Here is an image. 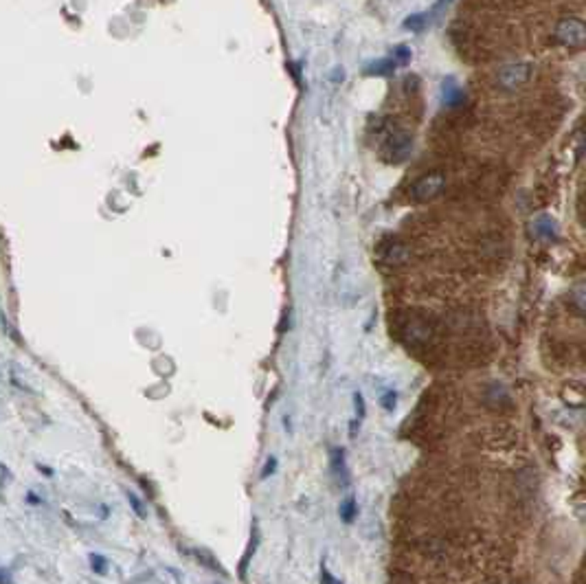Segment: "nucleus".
I'll return each mask as SVG.
<instances>
[{
  "label": "nucleus",
  "instance_id": "f257e3e1",
  "mask_svg": "<svg viewBox=\"0 0 586 584\" xmlns=\"http://www.w3.org/2000/svg\"><path fill=\"white\" fill-rule=\"evenodd\" d=\"M448 185V178L444 171H428V174L420 176L415 182L408 187V200L411 202H430L444 194Z\"/></svg>",
  "mask_w": 586,
  "mask_h": 584
},
{
  "label": "nucleus",
  "instance_id": "f03ea898",
  "mask_svg": "<svg viewBox=\"0 0 586 584\" xmlns=\"http://www.w3.org/2000/svg\"><path fill=\"white\" fill-rule=\"evenodd\" d=\"M586 38V25L578 15H562L556 22L554 40L564 48H582Z\"/></svg>",
  "mask_w": 586,
  "mask_h": 584
},
{
  "label": "nucleus",
  "instance_id": "7ed1b4c3",
  "mask_svg": "<svg viewBox=\"0 0 586 584\" xmlns=\"http://www.w3.org/2000/svg\"><path fill=\"white\" fill-rule=\"evenodd\" d=\"M413 150V136L402 132V130H393L385 136L382 143V157L387 163H402L408 159V154Z\"/></svg>",
  "mask_w": 586,
  "mask_h": 584
},
{
  "label": "nucleus",
  "instance_id": "20e7f679",
  "mask_svg": "<svg viewBox=\"0 0 586 584\" xmlns=\"http://www.w3.org/2000/svg\"><path fill=\"white\" fill-rule=\"evenodd\" d=\"M531 77V64L527 62H516V64H505L501 71L496 73V84L501 91H516L525 86Z\"/></svg>",
  "mask_w": 586,
  "mask_h": 584
},
{
  "label": "nucleus",
  "instance_id": "39448f33",
  "mask_svg": "<svg viewBox=\"0 0 586 584\" xmlns=\"http://www.w3.org/2000/svg\"><path fill=\"white\" fill-rule=\"evenodd\" d=\"M380 260L389 266H402L411 260V248L404 242H398V239H391V242L380 244Z\"/></svg>",
  "mask_w": 586,
  "mask_h": 584
},
{
  "label": "nucleus",
  "instance_id": "423d86ee",
  "mask_svg": "<svg viewBox=\"0 0 586 584\" xmlns=\"http://www.w3.org/2000/svg\"><path fill=\"white\" fill-rule=\"evenodd\" d=\"M257 545H260V529H257V523H255L251 540L246 545V552H244L242 560H239V578H242V580H246V571H248V564H251V560H253V556L257 552Z\"/></svg>",
  "mask_w": 586,
  "mask_h": 584
},
{
  "label": "nucleus",
  "instance_id": "0eeeda50",
  "mask_svg": "<svg viewBox=\"0 0 586 584\" xmlns=\"http://www.w3.org/2000/svg\"><path fill=\"white\" fill-rule=\"evenodd\" d=\"M338 514H340V521L342 523H347L352 525L356 519H358V503H356V496H345V499L340 501L338 505Z\"/></svg>",
  "mask_w": 586,
  "mask_h": 584
},
{
  "label": "nucleus",
  "instance_id": "6e6552de",
  "mask_svg": "<svg viewBox=\"0 0 586 584\" xmlns=\"http://www.w3.org/2000/svg\"><path fill=\"white\" fill-rule=\"evenodd\" d=\"M330 461H332V472L334 477L338 479V484L342 481V484H347V466H345V451L342 449H334L332 455H330Z\"/></svg>",
  "mask_w": 586,
  "mask_h": 584
},
{
  "label": "nucleus",
  "instance_id": "1a4fd4ad",
  "mask_svg": "<svg viewBox=\"0 0 586 584\" xmlns=\"http://www.w3.org/2000/svg\"><path fill=\"white\" fill-rule=\"evenodd\" d=\"M395 60L393 58H382V60H378V62H371L367 64L365 68V75H391L395 71Z\"/></svg>",
  "mask_w": 586,
  "mask_h": 584
},
{
  "label": "nucleus",
  "instance_id": "9d476101",
  "mask_svg": "<svg viewBox=\"0 0 586 584\" xmlns=\"http://www.w3.org/2000/svg\"><path fill=\"white\" fill-rule=\"evenodd\" d=\"M406 336H408V340H428L430 325L426 321H411L406 325Z\"/></svg>",
  "mask_w": 586,
  "mask_h": 584
},
{
  "label": "nucleus",
  "instance_id": "9b49d317",
  "mask_svg": "<svg viewBox=\"0 0 586 584\" xmlns=\"http://www.w3.org/2000/svg\"><path fill=\"white\" fill-rule=\"evenodd\" d=\"M444 104H448V106L463 104V91L453 84H444Z\"/></svg>",
  "mask_w": 586,
  "mask_h": 584
},
{
  "label": "nucleus",
  "instance_id": "f8f14e48",
  "mask_svg": "<svg viewBox=\"0 0 586 584\" xmlns=\"http://www.w3.org/2000/svg\"><path fill=\"white\" fill-rule=\"evenodd\" d=\"M428 25V13H413L404 20V27L411 31H422Z\"/></svg>",
  "mask_w": 586,
  "mask_h": 584
},
{
  "label": "nucleus",
  "instance_id": "ddd939ff",
  "mask_svg": "<svg viewBox=\"0 0 586 584\" xmlns=\"http://www.w3.org/2000/svg\"><path fill=\"white\" fill-rule=\"evenodd\" d=\"M554 231H556V229H554V220H551V218L545 215V218H540V220L536 222V233H538L540 237L551 239V237H554Z\"/></svg>",
  "mask_w": 586,
  "mask_h": 584
},
{
  "label": "nucleus",
  "instance_id": "4468645a",
  "mask_svg": "<svg viewBox=\"0 0 586 584\" xmlns=\"http://www.w3.org/2000/svg\"><path fill=\"white\" fill-rule=\"evenodd\" d=\"M88 558H91V564H93V571L95 573H99V576H106L108 573V560L106 558L99 556V554H91Z\"/></svg>",
  "mask_w": 586,
  "mask_h": 584
},
{
  "label": "nucleus",
  "instance_id": "2eb2a0df",
  "mask_svg": "<svg viewBox=\"0 0 586 584\" xmlns=\"http://www.w3.org/2000/svg\"><path fill=\"white\" fill-rule=\"evenodd\" d=\"M354 406H356V422H363L367 416V409H365V398L360 391L354 393Z\"/></svg>",
  "mask_w": 586,
  "mask_h": 584
},
{
  "label": "nucleus",
  "instance_id": "dca6fc26",
  "mask_svg": "<svg viewBox=\"0 0 586 584\" xmlns=\"http://www.w3.org/2000/svg\"><path fill=\"white\" fill-rule=\"evenodd\" d=\"M128 501H130L132 510L136 512V517H141V519H145V517H147V510H145V505L141 503V499H139V496H136L134 492H128Z\"/></svg>",
  "mask_w": 586,
  "mask_h": 584
},
{
  "label": "nucleus",
  "instance_id": "f3484780",
  "mask_svg": "<svg viewBox=\"0 0 586 584\" xmlns=\"http://www.w3.org/2000/svg\"><path fill=\"white\" fill-rule=\"evenodd\" d=\"M274 472H277V457H268L266 463H264V468H262V472H260V477H262V481H266Z\"/></svg>",
  "mask_w": 586,
  "mask_h": 584
},
{
  "label": "nucleus",
  "instance_id": "a211bd4d",
  "mask_svg": "<svg viewBox=\"0 0 586 584\" xmlns=\"http://www.w3.org/2000/svg\"><path fill=\"white\" fill-rule=\"evenodd\" d=\"M393 60H395V64H408L411 62V48L408 46H398L393 51Z\"/></svg>",
  "mask_w": 586,
  "mask_h": 584
},
{
  "label": "nucleus",
  "instance_id": "6ab92c4d",
  "mask_svg": "<svg viewBox=\"0 0 586 584\" xmlns=\"http://www.w3.org/2000/svg\"><path fill=\"white\" fill-rule=\"evenodd\" d=\"M395 402H398V396H395V391H387L385 396H382V400H380V404H382V409L387 411V413H391V411L395 409Z\"/></svg>",
  "mask_w": 586,
  "mask_h": 584
},
{
  "label": "nucleus",
  "instance_id": "aec40b11",
  "mask_svg": "<svg viewBox=\"0 0 586 584\" xmlns=\"http://www.w3.org/2000/svg\"><path fill=\"white\" fill-rule=\"evenodd\" d=\"M196 558L209 564V569H218V566H220V562H215V560H213V556H211V554H206L204 549H200V552H196Z\"/></svg>",
  "mask_w": 586,
  "mask_h": 584
},
{
  "label": "nucleus",
  "instance_id": "412c9836",
  "mask_svg": "<svg viewBox=\"0 0 586 584\" xmlns=\"http://www.w3.org/2000/svg\"><path fill=\"white\" fill-rule=\"evenodd\" d=\"M321 582H323V584H340V580H336L325 564H321Z\"/></svg>",
  "mask_w": 586,
  "mask_h": 584
},
{
  "label": "nucleus",
  "instance_id": "4be33fe9",
  "mask_svg": "<svg viewBox=\"0 0 586 584\" xmlns=\"http://www.w3.org/2000/svg\"><path fill=\"white\" fill-rule=\"evenodd\" d=\"M0 584H13L11 573L7 569H3V566H0Z\"/></svg>",
  "mask_w": 586,
  "mask_h": 584
},
{
  "label": "nucleus",
  "instance_id": "5701e85b",
  "mask_svg": "<svg viewBox=\"0 0 586 584\" xmlns=\"http://www.w3.org/2000/svg\"><path fill=\"white\" fill-rule=\"evenodd\" d=\"M446 5H451V0H437V3H435V11H441Z\"/></svg>",
  "mask_w": 586,
  "mask_h": 584
}]
</instances>
